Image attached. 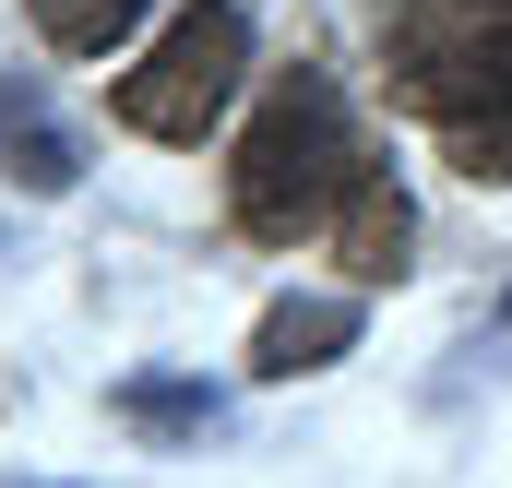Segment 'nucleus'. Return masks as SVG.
Listing matches in <instances>:
<instances>
[{
  "instance_id": "obj_1",
  "label": "nucleus",
  "mask_w": 512,
  "mask_h": 488,
  "mask_svg": "<svg viewBox=\"0 0 512 488\" xmlns=\"http://www.w3.org/2000/svg\"><path fill=\"white\" fill-rule=\"evenodd\" d=\"M358 120H346V96L322 84V72H286L274 96H262V120L239 131V167H227V215L251 227V239H310V227H334V203L358 191Z\"/></svg>"
},
{
  "instance_id": "obj_2",
  "label": "nucleus",
  "mask_w": 512,
  "mask_h": 488,
  "mask_svg": "<svg viewBox=\"0 0 512 488\" xmlns=\"http://www.w3.org/2000/svg\"><path fill=\"white\" fill-rule=\"evenodd\" d=\"M239 72H251V12L239 0H191L143 48V72H120V131H143V143H203V131L227 120Z\"/></svg>"
},
{
  "instance_id": "obj_3",
  "label": "nucleus",
  "mask_w": 512,
  "mask_h": 488,
  "mask_svg": "<svg viewBox=\"0 0 512 488\" xmlns=\"http://www.w3.org/2000/svg\"><path fill=\"white\" fill-rule=\"evenodd\" d=\"M393 72L441 131L512 96V0H393Z\"/></svg>"
},
{
  "instance_id": "obj_4",
  "label": "nucleus",
  "mask_w": 512,
  "mask_h": 488,
  "mask_svg": "<svg viewBox=\"0 0 512 488\" xmlns=\"http://www.w3.org/2000/svg\"><path fill=\"white\" fill-rule=\"evenodd\" d=\"M358 286H298V298H274L262 310V334H251V369L262 381H298V369H334L346 346H358Z\"/></svg>"
},
{
  "instance_id": "obj_5",
  "label": "nucleus",
  "mask_w": 512,
  "mask_h": 488,
  "mask_svg": "<svg viewBox=\"0 0 512 488\" xmlns=\"http://www.w3.org/2000/svg\"><path fill=\"white\" fill-rule=\"evenodd\" d=\"M405 250H417V203H405V179H393V167H358V191L334 203V262H346L358 286H393Z\"/></svg>"
},
{
  "instance_id": "obj_6",
  "label": "nucleus",
  "mask_w": 512,
  "mask_h": 488,
  "mask_svg": "<svg viewBox=\"0 0 512 488\" xmlns=\"http://www.w3.org/2000/svg\"><path fill=\"white\" fill-rule=\"evenodd\" d=\"M0 179H24V191H72L84 179V143L48 120L36 84H0Z\"/></svg>"
},
{
  "instance_id": "obj_7",
  "label": "nucleus",
  "mask_w": 512,
  "mask_h": 488,
  "mask_svg": "<svg viewBox=\"0 0 512 488\" xmlns=\"http://www.w3.org/2000/svg\"><path fill=\"white\" fill-rule=\"evenodd\" d=\"M108 405H120V429H143V441H203V429L227 417L215 381H179V369H143V381H120Z\"/></svg>"
},
{
  "instance_id": "obj_8",
  "label": "nucleus",
  "mask_w": 512,
  "mask_h": 488,
  "mask_svg": "<svg viewBox=\"0 0 512 488\" xmlns=\"http://www.w3.org/2000/svg\"><path fill=\"white\" fill-rule=\"evenodd\" d=\"M24 12H36V36H48V48H72V60H108V48H120V36L155 12V0H24Z\"/></svg>"
},
{
  "instance_id": "obj_9",
  "label": "nucleus",
  "mask_w": 512,
  "mask_h": 488,
  "mask_svg": "<svg viewBox=\"0 0 512 488\" xmlns=\"http://www.w3.org/2000/svg\"><path fill=\"white\" fill-rule=\"evenodd\" d=\"M441 143H453V167H465V179H477V191H489V179H512V96H501V108H489V120H465V131H441Z\"/></svg>"
},
{
  "instance_id": "obj_10",
  "label": "nucleus",
  "mask_w": 512,
  "mask_h": 488,
  "mask_svg": "<svg viewBox=\"0 0 512 488\" xmlns=\"http://www.w3.org/2000/svg\"><path fill=\"white\" fill-rule=\"evenodd\" d=\"M501 346H512V298H501Z\"/></svg>"
},
{
  "instance_id": "obj_11",
  "label": "nucleus",
  "mask_w": 512,
  "mask_h": 488,
  "mask_svg": "<svg viewBox=\"0 0 512 488\" xmlns=\"http://www.w3.org/2000/svg\"><path fill=\"white\" fill-rule=\"evenodd\" d=\"M12 488H24V477H12Z\"/></svg>"
}]
</instances>
